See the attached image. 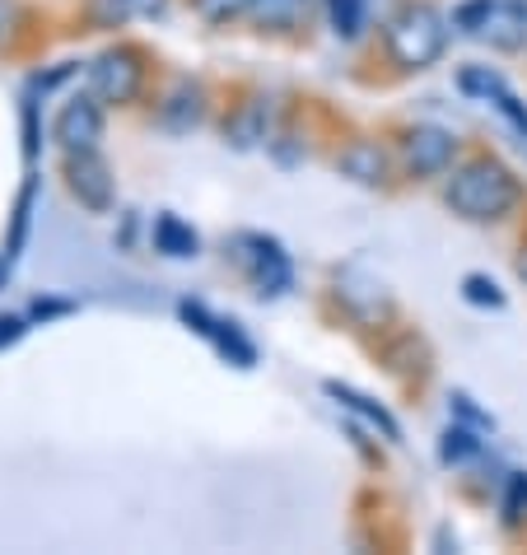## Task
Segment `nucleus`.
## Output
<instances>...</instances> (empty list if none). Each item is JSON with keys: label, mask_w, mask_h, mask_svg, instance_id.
Segmentation results:
<instances>
[{"label": "nucleus", "mask_w": 527, "mask_h": 555, "mask_svg": "<svg viewBox=\"0 0 527 555\" xmlns=\"http://www.w3.org/2000/svg\"><path fill=\"white\" fill-rule=\"evenodd\" d=\"M56 141L61 150H99L103 141V99L89 89V94H75L61 103L56 113Z\"/></svg>", "instance_id": "1a4fd4ad"}, {"label": "nucleus", "mask_w": 527, "mask_h": 555, "mask_svg": "<svg viewBox=\"0 0 527 555\" xmlns=\"http://www.w3.org/2000/svg\"><path fill=\"white\" fill-rule=\"evenodd\" d=\"M458 154V135L444 127H415L407 131V145H401V159H407L411 178H439Z\"/></svg>", "instance_id": "9d476101"}, {"label": "nucleus", "mask_w": 527, "mask_h": 555, "mask_svg": "<svg viewBox=\"0 0 527 555\" xmlns=\"http://www.w3.org/2000/svg\"><path fill=\"white\" fill-rule=\"evenodd\" d=\"M462 299L476 304V308H504V304H509V299H504V289L494 285L490 275H480V271L462 275Z\"/></svg>", "instance_id": "412c9836"}, {"label": "nucleus", "mask_w": 527, "mask_h": 555, "mask_svg": "<svg viewBox=\"0 0 527 555\" xmlns=\"http://www.w3.org/2000/svg\"><path fill=\"white\" fill-rule=\"evenodd\" d=\"M327 20H332V34L355 42L369 24V0H327Z\"/></svg>", "instance_id": "f3484780"}, {"label": "nucleus", "mask_w": 527, "mask_h": 555, "mask_svg": "<svg viewBox=\"0 0 527 555\" xmlns=\"http://www.w3.org/2000/svg\"><path fill=\"white\" fill-rule=\"evenodd\" d=\"M448 48V20L434 5H401L387 20V52L401 70H429Z\"/></svg>", "instance_id": "f03ea898"}, {"label": "nucleus", "mask_w": 527, "mask_h": 555, "mask_svg": "<svg viewBox=\"0 0 527 555\" xmlns=\"http://www.w3.org/2000/svg\"><path fill=\"white\" fill-rule=\"evenodd\" d=\"M453 24L462 34L490 42L494 52L527 48V0H462Z\"/></svg>", "instance_id": "7ed1b4c3"}, {"label": "nucleus", "mask_w": 527, "mask_h": 555, "mask_svg": "<svg viewBox=\"0 0 527 555\" xmlns=\"http://www.w3.org/2000/svg\"><path fill=\"white\" fill-rule=\"evenodd\" d=\"M439 457H444V467H467V462H476L480 457V429L453 421L439 439Z\"/></svg>", "instance_id": "2eb2a0df"}, {"label": "nucleus", "mask_w": 527, "mask_h": 555, "mask_svg": "<svg viewBox=\"0 0 527 555\" xmlns=\"http://www.w3.org/2000/svg\"><path fill=\"white\" fill-rule=\"evenodd\" d=\"M247 14L261 28H294L308 14V0H247Z\"/></svg>", "instance_id": "dca6fc26"}, {"label": "nucleus", "mask_w": 527, "mask_h": 555, "mask_svg": "<svg viewBox=\"0 0 527 555\" xmlns=\"http://www.w3.org/2000/svg\"><path fill=\"white\" fill-rule=\"evenodd\" d=\"M154 248H159L164 257H173V261H188L201 253V238H196V229L188 220H178L173 210H164V215H154Z\"/></svg>", "instance_id": "ddd939ff"}, {"label": "nucleus", "mask_w": 527, "mask_h": 555, "mask_svg": "<svg viewBox=\"0 0 527 555\" xmlns=\"http://www.w3.org/2000/svg\"><path fill=\"white\" fill-rule=\"evenodd\" d=\"M24 332H28V318L24 313H5V318H0V350L14 346Z\"/></svg>", "instance_id": "393cba45"}, {"label": "nucleus", "mask_w": 527, "mask_h": 555, "mask_svg": "<svg viewBox=\"0 0 527 555\" xmlns=\"http://www.w3.org/2000/svg\"><path fill=\"white\" fill-rule=\"evenodd\" d=\"M458 89H462V94H472V99H480V103H490L518 135H527V103L504 85L500 70H490V66H462L458 70Z\"/></svg>", "instance_id": "6e6552de"}, {"label": "nucleus", "mask_w": 527, "mask_h": 555, "mask_svg": "<svg viewBox=\"0 0 527 555\" xmlns=\"http://www.w3.org/2000/svg\"><path fill=\"white\" fill-rule=\"evenodd\" d=\"M229 141H234L239 150H253L257 141H267V103L253 99L243 107V113L234 117V127H229Z\"/></svg>", "instance_id": "a211bd4d"}, {"label": "nucleus", "mask_w": 527, "mask_h": 555, "mask_svg": "<svg viewBox=\"0 0 527 555\" xmlns=\"http://www.w3.org/2000/svg\"><path fill=\"white\" fill-rule=\"evenodd\" d=\"M14 261H20V253H10V248L0 253V289L10 285V275H14Z\"/></svg>", "instance_id": "bb28decb"}, {"label": "nucleus", "mask_w": 527, "mask_h": 555, "mask_svg": "<svg viewBox=\"0 0 527 555\" xmlns=\"http://www.w3.org/2000/svg\"><path fill=\"white\" fill-rule=\"evenodd\" d=\"M201 117H206V94H201V85H192V80H182L173 94L164 99V107H159V127L173 131V135L196 131Z\"/></svg>", "instance_id": "f8f14e48"}, {"label": "nucleus", "mask_w": 527, "mask_h": 555, "mask_svg": "<svg viewBox=\"0 0 527 555\" xmlns=\"http://www.w3.org/2000/svg\"><path fill=\"white\" fill-rule=\"evenodd\" d=\"M56 313H70V304H34V308H28V318H56Z\"/></svg>", "instance_id": "a878e982"}, {"label": "nucleus", "mask_w": 527, "mask_h": 555, "mask_svg": "<svg viewBox=\"0 0 527 555\" xmlns=\"http://www.w3.org/2000/svg\"><path fill=\"white\" fill-rule=\"evenodd\" d=\"M34 196H38V178L28 173L24 178V192L14 202V229H10V253H24V238H28V220H34Z\"/></svg>", "instance_id": "aec40b11"}, {"label": "nucleus", "mask_w": 527, "mask_h": 555, "mask_svg": "<svg viewBox=\"0 0 527 555\" xmlns=\"http://www.w3.org/2000/svg\"><path fill=\"white\" fill-rule=\"evenodd\" d=\"M178 313H182V322H188L196 336H206V341L220 350L229 364H239V369H253V364H257V346L243 336L239 322L215 318L210 308H206V304H196V299H182V304H178Z\"/></svg>", "instance_id": "423d86ee"}, {"label": "nucleus", "mask_w": 527, "mask_h": 555, "mask_svg": "<svg viewBox=\"0 0 527 555\" xmlns=\"http://www.w3.org/2000/svg\"><path fill=\"white\" fill-rule=\"evenodd\" d=\"M504 522L514 528V522H523L527 518V472H514L509 476V486H504Z\"/></svg>", "instance_id": "5701e85b"}, {"label": "nucleus", "mask_w": 527, "mask_h": 555, "mask_svg": "<svg viewBox=\"0 0 527 555\" xmlns=\"http://www.w3.org/2000/svg\"><path fill=\"white\" fill-rule=\"evenodd\" d=\"M336 168L350 182H364V188H374V182H383V173H387V159H383V150L374 141H355L350 150H340Z\"/></svg>", "instance_id": "4468645a"}, {"label": "nucleus", "mask_w": 527, "mask_h": 555, "mask_svg": "<svg viewBox=\"0 0 527 555\" xmlns=\"http://www.w3.org/2000/svg\"><path fill=\"white\" fill-rule=\"evenodd\" d=\"M66 188L70 196L80 202L85 210L94 215H107L117 202V188H113V168L99 150H70L66 154Z\"/></svg>", "instance_id": "39448f33"}, {"label": "nucleus", "mask_w": 527, "mask_h": 555, "mask_svg": "<svg viewBox=\"0 0 527 555\" xmlns=\"http://www.w3.org/2000/svg\"><path fill=\"white\" fill-rule=\"evenodd\" d=\"M444 196H448V206H453V215H462V220L490 224V220H504V215L523 202V188H518V178L509 173L504 164L472 159V164H462L458 173L448 178Z\"/></svg>", "instance_id": "f257e3e1"}, {"label": "nucleus", "mask_w": 527, "mask_h": 555, "mask_svg": "<svg viewBox=\"0 0 527 555\" xmlns=\"http://www.w3.org/2000/svg\"><path fill=\"white\" fill-rule=\"evenodd\" d=\"M141 85H145V66H141V52L131 48H113L89 66V89L103 103H131L141 94Z\"/></svg>", "instance_id": "0eeeda50"}, {"label": "nucleus", "mask_w": 527, "mask_h": 555, "mask_svg": "<svg viewBox=\"0 0 527 555\" xmlns=\"http://www.w3.org/2000/svg\"><path fill=\"white\" fill-rule=\"evenodd\" d=\"M322 392H327L336 406L355 411V415H360V421H364L369 429H378V435H383L387 443H401V425L393 421V411H387V406H378V402H374V397L355 392L350 383H322Z\"/></svg>", "instance_id": "9b49d317"}, {"label": "nucleus", "mask_w": 527, "mask_h": 555, "mask_svg": "<svg viewBox=\"0 0 527 555\" xmlns=\"http://www.w3.org/2000/svg\"><path fill=\"white\" fill-rule=\"evenodd\" d=\"M234 257H239V267L247 271V281H253V289L261 299L290 295L294 267H290V253L281 248V238H271V234H234Z\"/></svg>", "instance_id": "20e7f679"}, {"label": "nucleus", "mask_w": 527, "mask_h": 555, "mask_svg": "<svg viewBox=\"0 0 527 555\" xmlns=\"http://www.w3.org/2000/svg\"><path fill=\"white\" fill-rule=\"evenodd\" d=\"M145 10V0H89V20L99 28H121Z\"/></svg>", "instance_id": "6ab92c4d"}, {"label": "nucleus", "mask_w": 527, "mask_h": 555, "mask_svg": "<svg viewBox=\"0 0 527 555\" xmlns=\"http://www.w3.org/2000/svg\"><path fill=\"white\" fill-rule=\"evenodd\" d=\"M24 159H38V103L24 99Z\"/></svg>", "instance_id": "b1692460"}, {"label": "nucleus", "mask_w": 527, "mask_h": 555, "mask_svg": "<svg viewBox=\"0 0 527 555\" xmlns=\"http://www.w3.org/2000/svg\"><path fill=\"white\" fill-rule=\"evenodd\" d=\"M448 411H453L458 425H472V429H480V435H490V429H494V415L480 411L467 392H453V397H448Z\"/></svg>", "instance_id": "4be33fe9"}, {"label": "nucleus", "mask_w": 527, "mask_h": 555, "mask_svg": "<svg viewBox=\"0 0 527 555\" xmlns=\"http://www.w3.org/2000/svg\"><path fill=\"white\" fill-rule=\"evenodd\" d=\"M518 271H523V281H527V257H523V261H518Z\"/></svg>", "instance_id": "cd10ccee"}]
</instances>
